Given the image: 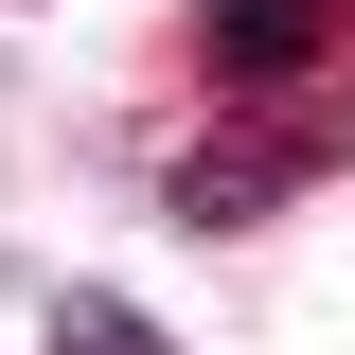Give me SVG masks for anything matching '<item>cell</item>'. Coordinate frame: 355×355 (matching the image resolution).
Instances as JSON below:
<instances>
[{
  "mask_svg": "<svg viewBox=\"0 0 355 355\" xmlns=\"http://www.w3.org/2000/svg\"><path fill=\"white\" fill-rule=\"evenodd\" d=\"M320 160H338V125H320V107H249V125H214L160 196H178V231H249V214H284Z\"/></svg>",
  "mask_w": 355,
  "mask_h": 355,
  "instance_id": "1",
  "label": "cell"
},
{
  "mask_svg": "<svg viewBox=\"0 0 355 355\" xmlns=\"http://www.w3.org/2000/svg\"><path fill=\"white\" fill-rule=\"evenodd\" d=\"M338 36H355V0H214V18H196V53H214L231 89H284V71H320Z\"/></svg>",
  "mask_w": 355,
  "mask_h": 355,
  "instance_id": "2",
  "label": "cell"
},
{
  "mask_svg": "<svg viewBox=\"0 0 355 355\" xmlns=\"http://www.w3.org/2000/svg\"><path fill=\"white\" fill-rule=\"evenodd\" d=\"M53 355H178V338L142 302H107V284H71V302H53Z\"/></svg>",
  "mask_w": 355,
  "mask_h": 355,
  "instance_id": "3",
  "label": "cell"
}]
</instances>
